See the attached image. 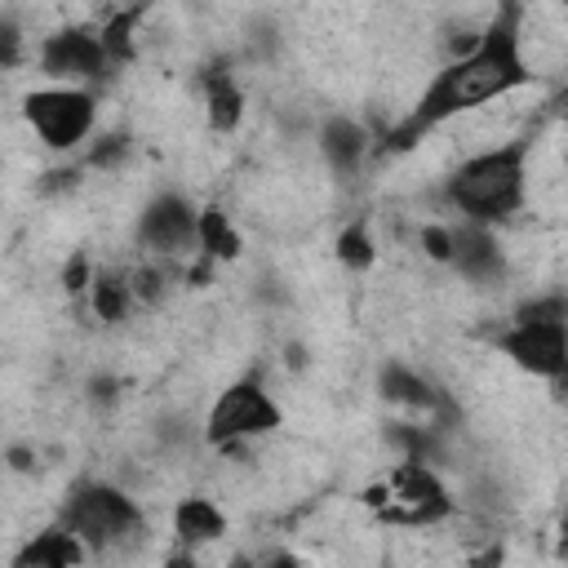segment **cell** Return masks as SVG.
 Wrapping results in <instances>:
<instances>
[{"mask_svg": "<svg viewBox=\"0 0 568 568\" xmlns=\"http://www.w3.org/2000/svg\"><path fill=\"white\" fill-rule=\"evenodd\" d=\"M129 155H133V138H129L124 129H106V133H98V138L84 146V169L115 173V169H124Z\"/></svg>", "mask_w": 568, "mask_h": 568, "instance_id": "20", "label": "cell"}, {"mask_svg": "<svg viewBox=\"0 0 568 568\" xmlns=\"http://www.w3.org/2000/svg\"><path fill=\"white\" fill-rule=\"evenodd\" d=\"M390 444H399L404 457H417V462H430V466L444 462L439 426H395V430H390Z\"/></svg>", "mask_w": 568, "mask_h": 568, "instance_id": "21", "label": "cell"}, {"mask_svg": "<svg viewBox=\"0 0 568 568\" xmlns=\"http://www.w3.org/2000/svg\"><path fill=\"white\" fill-rule=\"evenodd\" d=\"M142 9H146V0H138V4H124V9L106 13V22L98 27V36H102V49H106V62H111V71H120V67H129V62L138 58V18H142Z\"/></svg>", "mask_w": 568, "mask_h": 568, "instance_id": "17", "label": "cell"}, {"mask_svg": "<svg viewBox=\"0 0 568 568\" xmlns=\"http://www.w3.org/2000/svg\"><path fill=\"white\" fill-rule=\"evenodd\" d=\"M89 311L102 320V324H120L129 311H133V288H129V275L124 271H102L93 266V280H89Z\"/></svg>", "mask_w": 568, "mask_h": 568, "instance_id": "18", "label": "cell"}, {"mask_svg": "<svg viewBox=\"0 0 568 568\" xmlns=\"http://www.w3.org/2000/svg\"><path fill=\"white\" fill-rule=\"evenodd\" d=\"M364 501L377 510V519L408 524V528L444 524L457 510V501H453L448 484L439 479V470L430 462H417V457H399V466L386 475V484L368 488Z\"/></svg>", "mask_w": 568, "mask_h": 568, "instance_id": "4", "label": "cell"}, {"mask_svg": "<svg viewBox=\"0 0 568 568\" xmlns=\"http://www.w3.org/2000/svg\"><path fill=\"white\" fill-rule=\"evenodd\" d=\"M80 186V169L75 164H67V169H49L40 182H36V191L40 195H53V191H75Z\"/></svg>", "mask_w": 568, "mask_h": 568, "instance_id": "27", "label": "cell"}, {"mask_svg": "<svg viewBox=\"0 0 568 568\" xmlns=\"http://www.w3.org/2000/svg\"><path fill=\"white\" fill-rule=\"evenodd\" d=\"M89 280H93V262H89L84 253H71V262L62 266V288H67V293H84Z\"/></svg>", "mask_w": 568, "mask_h": 568, "instance_id": "26", "label": "cell"}, {"mask_svg": "<svg viewBox=\"0 0 568 568\" xmlns=\"http://www.w3.org/2000/svg\"><path fill=\"white\" fill-rule=\"evenodd\" d=\"M195 204L182 195V191H160L142 204L138 213V244L160 253V257H173L182 248L195 244Z\"/></svg>", "mask_w": 568, "mask_h": 568, "instance_id": "9", "label": "cell"}, {"mask_svg": "<svg viewBox=\"0 0 568 568\" xmlns=\"http://www.w3.org/2000/svg\"><path fill=\"white\" fill-rule=\"evenodd\" d=\"M89 559V550H84V541L58 519V524H49V528H40L31 541H22L18 550H13V568H75V564H84Z\"/></svg>", "mask_w": 568, "mask_h": 568, "instance_id": "14", "label": "cell"}, {"mask_svg": "<svg viewBox=\"0 0 568 568\" xmlns=\"http://www.w3.org/2000/svg\"><path fill=\"white\" fill-rule=\"evenodd\" d=\"M501 355L546 382H559L568 373V320H510L497 333Z\"/></svg>", "mask_w": 568, "mask_h": 568, "instance_id": "8", "label": "cell"}, {"mask_svg": "<svg viewBox=\"0 0 568 568\" xmlns=\"http://www.w3.org/2000/svg\"><path fill=\"white\" fill-rule=\"evenodd\" d=\"M195 244L213 262H235L240 248H244V240H240V231H235V222H231V213L222 204H204L195 213Z\"/></svg>", "mask_w": 568, "mask_h": 568, "instance_id": "16", "label": "cell"}, {"mask_svg": "<svg viewBox=\"0 0 568 568\" xmlns=\"http://www.w3.org/2000/svg\"><path fill=\"white\" fill-rule=\"evenodd\" d=\"M129 288H133V302H160L164 297V288H169V271H160V266H138V271H129Z\"/></svg>", "mask_w": 568, "mask_h": 568, "instance_id": "23", "label": "cell"}, {"mask_svg": "<svg viewBox=\"0 0 568 568\" xmlns=\"http://www.w3.org/2000/svg\"><path fill=\"white\" fill-rule=\"evenodd\" d=\"M320 151H324V160L337 178H355L364 155L373 151V138L355 115H328L320 124Z\"/></svg>", "mask_w": 568, "mask_h": 568, "instance_id": "13", "label": "cell"}, {"mask_svg": "<svg viewBox=\"0 0 568 568\" xmlns=\"http://www.w3.org/2000/svg\"><path fill=\"white\" fill-rule=\"evenodd\" d=\"M422 248H426V257H430V262H444V266H448V248H453L448 226H444V222L422 226Z\"/></svg>", "mask_w": 568, "mask_h": 568, "instance_id": "25", "label": "cell"}, {"mask_svg": "<svg viewBox=\"0 0 568 568\" xmlns=\"http://www.w3.org/2000/svg\"><path fill=\"white\" fill-rule=\"evenodd\" d=\"M377 390H382V399H390V404H404V408L426 413V422L439 426V430H444L448 417H457L453 399H448L435 382H426L422 373H413V368L399 364V359H390V364L377 368Z\"/></svg>", "mask_w": 568, "mask_h": 568, "instance_id": "11", "label": "cell"}, {"mask_svg": "<svg viewBox=\"0 0 568 568\" xmlns=\"http://www.w3.org/2000/svg\"><path fill=\"white\" fill-rule=\"evenodd\" d=\"M448 235H453L448 266L462 280H470V284H497L506 275V257H501V244H497L493 226L462 217V226H448Z\"/></svg>", "mask_w": 568, "mask_h": 568, "instance_id": "10", "label": "cell"}, {"mask_svg": "<svg viewBox=\"0 0 568 568\" xmlns=\"http://www.w3.org/2000/svg\"><path fill=\"white\" fill-rule=\"evenodd\" d=\"M195 84H200V98H204V124L213 133H235L240 120H244V89H240L231 62L226 58L204 62Z\"/></svg>", "mask_w": 568, "mask_h": 568, "instance_id": "12", "label": "cell"}, {"mask_svg": "<svg viewBox=\"0 0 568 568\" xmlns=\"http://www.w3.org/2000/svg\"><path fill=\"white\" fill-rule=\"evenodd\" d=\"M510 320H568V297L564 293H541V297H524Z\"/></svg>", "mask_w": 568, "mask_h": 568, "instance_id": "22", "label": "cell"}, {"mask_svg": "<svg viewBox=\"0 0 568 568\" xmlns=\"http://www.w3.org/2000/svg\"><path fill=\"white\" fill-rule=\"evenodd\" d=\"M40 71L49 75V84H102L111 71L106 49L98 27H58L53 36L40 40Z\"/></svg>", "mask_w": 568, "mask_h": 568, "instance_id": "7", "label": "cell"}, {"mask_svg": "<svg viewBox=\"0 0 568 568\" xmlns=\"http://www.w3.org/2000/svg\"><path fill=\"white\" fill-rule=\"evenodd\" d=\"M524 84H532V67L524 58V4L506 0L475 31V40L430 75V84L417 93L408 115L382 133V151L386 155L413 151L439 124H448V120H457L484 102H497Z\"/></svg>", "mask_w": 568, "mask_h": 568, "instance_id": "1", "label": "cell"}, {"mask_svg": "<svg viewBox=\"0 0 568 568\" xmlns=\"http://www.w3.org/2000/svg\"><path fill=\"white\" fill-rule=\"evenodd\" d=\"M333 257H337L346 271H355V275H364V271L377 262V244H373L368 217H355V222H346V226L337 231V240H333Z\"/></svg>", "mask_w": 568, "mask_h": 568, "instance_id": "19", "label": "cell"}, {"mask_svg": "<svg viewBox=\"0 0 568 568\" xmlns=\"http://www.w3.org/2000/svg\"><path fill=\"white\" fill-rule=\"evenodd\" d=\"M22 62V27L13 13H0V71Z\"/></svg>", "mask_w": 568, "mask_h": 568, "instance_id": "24", "label": "cell"}, {"mask_svg": "<svg viewBox=\"0 0 568 568\" xmlns=\"http://www.w3.org/2000/svg\"><path fill=\"white\" fill-rule=\"evenodd\" d=\"M115 395H120V382L115 377H93L89 382V399L93 404H115Z\"/></svg>", "mask_w": 568, "mask_h": 568, "instance_id": "28", "label": "cell"}, {"mask_svg": "<svg viewBox=\"0 0 568 568\" xmlns=\"http://www.w3.org/2000/svg\"><path fill=\"white\" fill-rule=\"evenodd\" d=\"M528 155H532V133H519L510 142H497L470 160H462L444 178V204L462 213L466 222H506L524 209L528 200Z\"/></svg>", "mask_w": 568, "mask_h": 568, "instance_id": "2", "label": "cell"}, {"mask_svg": "<svg viewBox=\"0 0 568 568\" xmlns=\"http://www.w3.org/2000/svg\"><path fill=\"white\" fill-rule=\"evenodd\" d=\"M58 519L84 541L89 555H106V550H120V546L146 537V515H142V506H138L124 488H115V484H106V479H80V484L67 493Z\"/></svg>", "mask_w": 568, "mask_h": 568, "instance_id": "3", "label": "cell"}, {"mask_svg": "<svg viewBox=\"0 0 568 568\" xmlns=\"http://www.w3.org/2000/svg\"><path fill=\"white\" fill-rule=\"evenodd\" d=\"M173 537L182 546H209L226 537V515L209 497H182L173 506Z\"/></svg>", "mask_w": 568, "mask_h": 568, "instance_id": "15", "label": "cell"}, {"mask_svg": "<svg viewBox=\"0 0 568 568\" xmlns=\"http://www.w3.org/2000/svg\"><path fill=\"white\" fill-rule=\"evenodd\" d=\"M9 457H13V466H18V470H31V453H27V448H13Z\"/></svg>", "mask_w": 568, "mask_h": 568, "instance_id": "29", "label": "cell"}, {"mask_svg": "<svg viewBox=\"0 0 568 568\" xmlns=\"http://www.w3.org/2000/svg\"><path fill=\"white\" fill-rule=\"evenodd\" d=\"M280 426H284V408L262 386V377L248 373V377H235L231 386L217 390V399H213V408L204 417V439L213 448H235V444L262 439V435H271Z\"/></svg>", "mask_w": 568, "mask_h": 568, "instance_id": "6", "label": "cell"}, {"mask_svg": "<svg viewBox=\"0 0 568 568\" xmlns=\"http://www.w3.org/2000/svg\"><path fill=\"white\" fill-rule=\"evenodd\" d=\"M22 120L49 151H75L93 138L98 93L84 84H44L22 93Z\"/></svg>", "mask_w": 568, "mask_h": 568, "instance_id": "5", "label": "cell"}]
</instances>
